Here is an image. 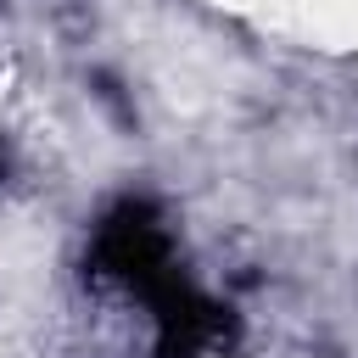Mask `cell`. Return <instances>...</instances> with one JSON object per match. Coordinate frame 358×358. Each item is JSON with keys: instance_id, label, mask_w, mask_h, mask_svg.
Masks as SVG:
<instances>
[{"instance_id": "1", "label": "cell", "mask_w": 358, "mask_h": 358, "mask_svg": "<svg viewBox=\"0 0 358 358\" xmlns=\"http://www.w3.org/2000/svg\"><path fill=\"white\" fill-rule=\"evenodd\" d=\"M95 257L106 274H117L123 285H134L151 302L157 319V358H196L207 347H218L229 336V319L218 302H207L196 285H185V274L168 257V235L151 218V207L123 201L95 241Z\"/></svg>"}, {"instance_id": "2", "label": "cell", "mask_w": 358, "mask_h": 358, "mask_svg": "<svg viewBox=\"0 0 358 358\" xmlns=\"http://www.w3.org/2000/svg\"><path fill=\"white\" fill-rule=\"evenodd\" d=\"M0 168H6V162H0Z\"/></svg>"}]
</instances>
